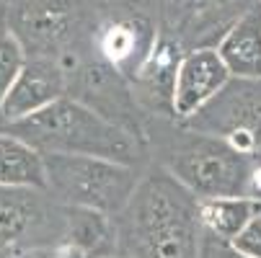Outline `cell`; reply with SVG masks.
<instances>
[{"mask_svg": "<svg viewBox=\"0 0 261 258\" xmlns=\"http://www.w3.org/2000/svg\"><path fill=\"white\" fill-rule=\"evenodd\" d=\"M117 253L124 258H197L199 199L147 160L127 204L114 214Z\"/></svg>", "mask_w": 261, "mask_h": 258, "instance_id": "1", "label": "cell"}, {"mask_svg": "<svg viewBox=\"0 0 261 258\" xmlns=\"http://www.w3.org/2000/svg\"><path fill=\"white\" fill-rule=\"evenodd\" d=\"M147 158L166 168L199 202L217 196H251L253 158L228 139L194 132L173 119L150 117L145 127Z\"/></svg>", "mask_w": 261, "mask_h": 258, "instance_id": "2", "label": "cell"}, {"mask_svg": "<svg viewBox=\"0 0 261 258\" xmlns=\"http://www.w3.org/2000/svg\"><path fill=\"white\" fill-rule=\"evenodd\" d=\"M0 132L23 139L39 153L91 155L124 165H147L150 160L142 142L103 122L91 108L67 96L57 98L31 117L0 124Z\"/></svg>", "mask_w": 261, "mask_h": 258, "instance_id": "3", "label": "cell"}, {"mask_svg": "<svg viewBox=\"0 0 261 258\" xmlns=\"http://www.w3.org/2000/svg\"><path fill=\"white\" fill-rule=\"evenodd\" d=\"M106 0H0V18L26 60H52L65 70L93 54Z\"/></svg>", "mask_w": 261, "mask_h": 258, "instance_id": "4", "label": "cell"}, {"mask_svg": "<svg viewBox=\"0 0 261 258\" xmlns=\"http://www.w3.org/2000/svg\"><path fill=\"white\" fill-rule=\"evenodd\" d=\"M47 191L65 207H83L114 217L135 191L145 165H124L91 155L42 153Z\"/></svg>", "mask_w": 261, "mask_h": 258, "instance_id": "5", "label": "cell"}, {"mask_svg": "<svg viewBox=\"0 0 261 258\" xmlns=\"http://www.w3.org/2000/svg\"><path fill=\"white\" fill-rule=\"evenodd\" d=\"M65 245V204L44 189L0 186V258Z\"/></svg>", "mask_w": 261, "mask_h": 258, "instance_id": "6", "label": "cell"}, {"mask_svg": "<svg viewBox=\"0 0 261 258\" xmlns=\"http://www.w3.org/2000/svg\"><path fill=\"white\" fill-rule=\"evenodd\" d=\"M65 72L67 98L83 103L103 122L114 124L145 145V127L150 117L140 108L129 78H124L114 65L101 57H83L72 62Z\"/></svg>", "mask_w": 261, "mask_h": 258, "instance_id": "7", "label": "cell"}, {"mask_svg": "<svg viewBox=\"0 0 261 258\" xmlns=\"http://www.w3.org/2000/svg\"><path fill=\"white\" fill-rule=\"evenodd\" d=\"M181 124L202 134L222 137L241 153L261 160V78H230Z\"/></svg>", "mask_w": 261, "mask_h": 258, "instance_id": "8", "label": "cell"}, {"mask_svg": "<svg viewBox=\"0 0 261 258\" xmlns=\"http://www.w3.org/2000/svg\"><path fill=\"white\" fill-rule=\"evenodd\" d=\"M258 0H155L158 34L184 52L215 49L228 28Z\"/></svg>", "mask_w": 261, "mask_h": 258, "instance_id": "9", "label": "cell"}, {"mask_svg": "<svg viewBox=\"0 0 261 258\" xmlns=\"http://www.w3.org/2000/svg\"><path fill=\"white\" fill-rule=\"evenodd\" d=\"M67 96V72L52 60H26L8 93L0 101V124H11L42 111Z\"/></svg>", "mask_w": 261, "mask_h": 258, "instance_id": "10", "label": "cell"}, {"mask_svg": "<svg viewBox=\"0 0 261 258\" xmlns=\"http://www.w3.org/2000/svg\"><path fill=\"white\" fill-rule=\"evenodd\" d=\"M181 57H184V49L176 42L158 34L150 54L145 57V62L132 75L129 83H132L135 98L147 117L173 119V85H176V70H178Z\"/></svg>", "mask_w": 261, "mask_h": 258, "instance_id": "11", "label": "cell"}, {"mask_svg": "<svg viewBox=\"0 0 261 258\" xmlns=\"http://www.w3.org/2000/svg\"><path fill=\"white\" fill-rule=\"evenodd\" d=\"M230 80L228 67L222 65L217 49H192L184 52L176 85H173V119L184 122Z\"/></svg>", "mask_w": 261, "mask_h": 258, "instance_id": "12", "label": "cell"}, {"mask_svg": "<svg viewBox=\"0 0 261 258\" xmlns=\"http://www.w3.org/2000/svg\"><path fill=\"white\" fill-rule=\"evenodd\" d=\"M215 49L230 78H261V0L228 28Z\"/></svg>", "mask_w": 261, "mask_h": 258, "instance_id": "13", "label": "cell"}, {"mask_svg": "<svg viewBox=\"0 0 261 258\" xmlns=\"http://www.w3.org/2000/svg\"><path fill=\"white\" fill-rule=\"evenodd\" d=\"M65 245L78 250L83 258L114 255L117 253L114 217L83 207H65Z\"/></svg>", "mask_w": 261, "mask_h": 258, "instance_id": "14", "label": "cell"}, {"mask_svg": "<svg viewBox=\"0 0 261 258\" xmlns=\"http://www.w3.org/2000/svg\"><path fill=\"white\" fill-rule=\"evenodd\" d=\"M0 186H26L47 191L42 153L6 132H0Z\"/></svg>", "mask_w": 261, "mask_h": 258, "instance_id": "15", "label": "cell"}, {"mask_svg": "<svg viewBox=\"0 0 261 258\" xmlns=\"http://www.w3.org/2000/svg\"><path fill=\"white\" fill-rule=\"evenodd\" d=\"M256 214H261V199H253V196H217V199L199 202L202 230L228 243Z\"/></svg>", "mask_w": 261, "mask_h": 258, "instance_id": "16", "label": "cell"}, {"mask_svg": "<svg viewBox=\"0 0 261 258\" xmlns=\"http://www.w3.org/2000/svg\"><path fill=\"white\" fill-rule=\"evenodd\" d=\"M23 62H26V54H23L21 44L16 42V36L8 31L3 18H0V101H3V96L8 93L11 83L21 72Z\"/></svg>", "mask_w": 261, "mask_h": 258, "instance_id": "17", "label": "cell"}, {"mask_svg": "<svg viewBox=\"0 0 261 258\" xmlns=\"http://www.w3.org/2000/svg\"><path fill=\"white\" fill-rule=\"evenodd\" d=\"M236 250H241L248 258H261V214H256L251 222L230 240Z\"/></svg>", "mask_w": 261, "mask_h": 258, "instance_id": "18", "label": "cell"}, {"mask_svg": "<svg viewBox=\"0 0 261 258\" xmlns=\"http://www.w3.org/2000/svg\"><path fill=\"white\" fill-rule=\"evenodd\" d=\"M197 258H248V255H243L241 250H236L233 243L220 240V238H215V235H210V233L202 230Z\"/></svg>", "mask_w": 261, "mask_h": 258, "instance_id": "19", "label": "cell"}, {"mask_svg": "<svg viewBox=\"0 0 261 258\" xmlns=\"http://www.w3.org/2000/svg\"><path fill=\"white\" fill-rule=\"evenodd\" d=\"M18 258H83L78 250H72L70 245H55V248H42V250H31Z\"/></svg>", "mask_w": 261, "mask_h": 258, "instance_id": "20", "label": "cell"}, {"mask_svg": "<svg viewBox=\"0 0 261 258\" xmlns=\"http://www.w3.org/2000/svg\"><path fill=\"white\" fill-rule=\"evenodd\" d=\"M253 176H251V196L261 199V160H253Z\"/></svg>", "mask_w": 261, "mask_h": 258, "instance_id": "21", "label": "cell"}, {"mask_svg": "<svg viewBox=\"0 0 261 258\" xmlns=\"http://www.w3.org/2000/svg\"><path fill=\"white\" fill-rule=\"evenodd\" d=\"M103 258H124V255H119V253H114V255H103Z\"/></svg>", "mask_w": 261, "mask_h": 258, "instance_id": "22", "label": "cell"}]
</instances>
